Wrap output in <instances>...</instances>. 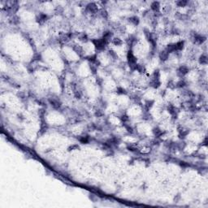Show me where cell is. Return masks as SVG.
Masks as SVG:
<instances>
[{
	"label": "cell",
	"mask_w": 208,
	"mask_h": 208,
	"mask_svg": "<svg viewBox=\"0 0 208 208\" xmlns=\"http://www.w3.org/2000/svg\"><path fill=\"white\" fill-rule=\"evenodd\" d=\"M93 45H94L95 47L97 48L98 50H104L108 42H107L106 40H104L103 38H101V39L93 40Z\"/></svg>",
	"instance_id": "6da1fadb"
},
{
	"label": "cell",
	"mask_w": 208,
	"mask_h": 208,
	"mask_svg": "<svg viewBox=\"0 0 208 208\" xmlns=\"http://www.w3.org/2000/svg\"><path fill=\"white\" fill-rule=\"evenodd\" d=\"M127 59H128V63L129 64V66L131 67L132 68L134 69L135 68L136 65H137V59L136 57L134 56V55L133 54L131 50H129L128 52V55H127Z\"/></svg>",
	"instance_id": "7a4b0ae2"
},
{
	"label": "cell",
	"mask_w": 208,
	"mask_h": 208,
	"mask_svg": "<svg viewBox=\"0 0 208 208\" xmlns=\"http://www.w3.org/2000/svg\"><path fill=\"white\" fill-rule=\"evenodd\" d=\"M86 11L89 13H92V14H94V13H97L98 9V7L96 5L95 3H89L88 5L86 6Z\"/></svg>",
	"instance_id": "3957f363"
},
{
	"label": "cell",
	"mask_w": 208,
	"mask_h": 208,
	"mask_svg": "<svg viewBox=\"0 0 208 208\" xmlns=\"http://www.w3.org/2000/svg\"><path fill=\"white\" fill-rule=\"evenodd\" d=\"M194 42L197 44H202L206 41V37L200 34H194Z\"/></svg>",
	"instance_id": "277c9868"
},
{
	"label": "cell",
	"mask_w": 208,
	"mask_h": 208,
	"mask_svg": "<svg viewBox=\"0 0 208 208\" xmlns=\"http://www.w3.org/2000/svg\"><path fill=\"white\" fill-rule=\"evenodd\" d=\"M189 69L187 66H185V65L180 66L178 69V74L180 75V77H183V76L186 75L187 73L189 72Z\"/></svg>",
	"instance_id": "5b68a950"
},
{
	"label": "cell",
	"mask_w": 208,
	"mask_h": 208,
	"mask_svg": "<svg viewBox=\"0 0 208 208\" xmlns=\"http://www.w3.org/2000/svg\"><path fill=\"white\" fill-rule=\"evenodd\" d=\"M160 84H161V82L159 79H155V78H152L151 80V81H150V86L155 89L158 88V87L160 86Z\"/></svg>",
	"instance_id": "8992f818"
},
{
	"label": "cell",
	"mask_w": 208,
	"mask_h": 208,
	"mask_svg": "<svg viewBox=\"0 0 208 208\" xmlns=\"http://www.w3.org/2000/svg\"><path fill=\"white\" fill-rule=\"evenodd\" d=\"M50 103L51 104V106L55 109H59V107H61V102H60L58 99H56V98L50 99Z\"/></svg>",
	"instance_id": "52a82bcc"
},
{
	"label": "cell",
	"mask_w": 208,
	"mask_h": 208,
	"mask_svg": "<svg viewBox=\"0 0 208 208\" xmlns=\"http://www.w3.org/2000/svg\"><path fill=\"white\" fill-rule=\"evenodd\" d=\"M169 57V54L167 52L166 50H164V51H161L160 54H159V59L163 61H166V60L168 59Z\"/></svg>",
	"instance_id": "ba28073f"
},
{
	"label": "cell",
	"mask_w": 208,
	"mask_h": 208,
	"mask_svg": "<svg viewBox=\"0 0 208 208\" xmlns=\"http://www.w3.org/2000/svg\"><path fill=\"white\" fill-rule=\"evenodd\" d=\"M151 9L154 11L155 12H158L160 9V5L158 2H154L151 4Z\"/></svg>",
	"instance_id": "9c48e42d"
},
{
	"label": "cell",
	"mask_w": 208,
	"mask_h": 208,
	"mask_svg": "<svg viewBox=\"0 0 208 208\" xmlns=\"http://www.w3.org/2000/svg\"><path fill=\"white\" fill-rule=\"evenodd\" d=\"M47 19H48V15L46 14H40L38 15V17H37V21H38L39 23H44V22H46L47 21Z\"/></svg>",
	"instance_id": "30bf717a"
},
{
	"label": "cell",
	"mask_w": 208,
	"mask_h": 208,
	"mask_svg": "<svg viewBox=\"0 0 208 208\" xmlns=\"http://www.w3.org/2000/svg\"><path fill=\"white\" fill-rule=\"evenodd\" d=\"M153 133H154V135H155L156 137H161V136L163 135V134H164L163 131L161 130L159 128H158V127H156V128H154V129H153Z\"/></svg>",
	"instance_id": "8fae6325"
},
{
	"label": "cell",
	"mask_w": 208,
	"mask_h": 208,
	"mask_svg": "<svg viewBox=\"0 0 208 208\" xmlns=\"http://www.w3.org/2000/svg\"><path fill=\"white\" fill-rule=\"evenodd\" d=\"M189 133V131L186 129L181 128L180 129H179V135H180V137H185L188 135V133Z\"/></svg>",
	"instance_id": "7c38bea8"
},
{
	"label": "cell",
	"mask_w": 208,
	"mask_h": 208,
	"mask_svg": "<svg viewBox=\"0 0 208 208\" xmlns=\"http://www.w3.org/2000/svg\"><path fill=\"white\" fill-rule=\"evenodd\" d=\"M111 37H112V33H111L110 31H107L103 33V36H102V38L104 40H106L107 42H109V41L111 40Z\"/></svg>",
	"instance_id": "4fadbf2b"
},
{
	"label": "cell",
	"mask_w": 208,
	"mask_h": 208,
	"mask_svg": "<svg viewBox=\"0 0 208 208\" xmlns=\"http://www.w3.org/2000/svg\"><path fill=\"white\" fill-rule=\"evenodd\" d=\"M129 21L130 23L134 24V25H137V24H139V22H140L139 18H138L137 16H132V17L129 18Z\"/></svg>",
	"instance_id": "5bb4252c"
},
{
	"label": "cell",
	"mask_w": 208,
	"mask_h": 208,
	"mask_svg": "<svg viewBox=\"0 0 208 208\" xmlns=\"http://www.w3.org/2000/svg\"><path fill=\"white\" fill-rule=\"evenodd\" d=\"M184 45H185V42L183 41H180V42H176V43H175V46H176V51H180L183 50V48H184Z\"/></svg>",
	"instance_id": "9a60e30c"
},
{
	"label": "cell",
	"mask_w": 208,
	"mask_h": 208,
	"mask_svg": "<svg viewBox=\"0 0 208 208\" xmlns=\"http://www.w3.org/2000/svg\"><path fill=\"white\" fill-rule=\"evenodd\" d=\"M153 105H154V101H152V100H148V101H146V103H145V108H146V111H148L150 109L153 107Z\"/></svg>",
	"instance_id": "2e32d148"
},
{
	"label": "cell",
	"mask_w": 208,
	"mask_h": 208,
	"mask_svg": "<svg viewBox=\"0 0 208 208\" xmlns=\"http://www.w3.org/2000/svg\"><path fill=\"white\" fill-rule=\"evenodd\" d=\"M199 63L201 64H207V55H202L199 58Z\"/></svg>",
	"instance_id": "e0dca14e"
},
{
	"label": "cell",
	"mask_w": 208,
	"mask_h": 208,
	"mask_svg": "<svg viewBox=\"0 0 208 208\" xmlns=\"http://www.w3.org/2000/svg\"><path fill=\"white\" fill-rule=\"evenodd\" d=\"M79 141L81 143H84V144H86L89 142V136H82L79 138Z\"/></svg>",
	"instance_id": "ac0fdd59"
},
{
	"label": "cell",
	"mask_w": 208,
	"mask_h": 208,
	"mask_svg": "<svg viewBox=\"0 0 208 208\" xmlns=\"http://www.w3.org/2000/svg\"><path fill=\"white\" fill-rule=\"evenodd\" d=\"M112 43L115 45V46H121L123 44V41L121 39L118 38V37H115L112 40Z\"/></svg>",
	"instance_id": "d6986e66"
},
{
	"label": "cell",
	"mask_w": 208,
	"mask_h": 208,
	"mask_svg": "<svg viewBox=\"0 0 208 208\" xmlns=\"http://www.w3.org/2000/svg\"><path fill=\"white\" fill-rule=\"evenodd\" d=\"M189 4V2L185 1V0H180V1L176 2V5L178 7H185Z\"/></svg>",
	"instance_id": "ffe728a7"
},
{
	"label": "cell",
	"mask_w": 208,
	"mask_h": 208,
	"mask_svg": "<svg viewBox=\"0 0 208 208\" xmlns=\"http://www.w3.org/2000/svg\"><path fill=\"white\" fill-rule=\"evenodd\" d=\"M120 120H121L124 124H126V123L129 122V117L126 115V114H123V115H121V117H120Z\"/></svg>",
	"instance_id": "44dd1931"
},
{
	"label": "cell",
	"mask_w": 208,
	"mask_h": 208,
	"mask_svg": "<svg viewBox=\"0 0 208 208\" xmlns=\"http://www.w3.org/2000/svg\"><path fill=\"white\" fill-rule=\"evenodd\" d=\"M73 49H74V50L77 54H79L80 55H81L82 54H83V49L80 47V46H75L74 47H73Z\"/></svg>",
	"instance_id": "7402d4cb"
},
{
	"label": "cell",
	"mask_w": 208,
	"mask_h": 208,
	"mask_svg": "<svg viewBox=\"0 0 208 208\" xmlns=\"http://www.w3.org/2000/svg\"><path fill=\"white\" fill-rule=\"evenodd\" d=\"M176 86L179 87V88H184V87L186 86V82L185 80H180V81L176 83Z\"/></svg>",
	"instance_id": "603a6c76"
},
{
	"label": "cell",
	"mask_w": 208,
	"mask_h": 208,
	"mask_svg": "<svg viewBox=\"0 0 208 208\" xmlns=\"http://www.w3.org/2000/svg\"><path fill=\"white\" fill-rule=\"evenodd\" d=\"M116 93H118V94H125L126 93V90L122 88V87H118L117 89H116Z\"/></svg>",
	"instance_id": "cb8c5ba5"
},
{
	"label": "cell",
	"mask_w": 208,
	"mask_h": 208,
	"mask_svg": "<svg viewBox=\"0 0 208 208\" xmlns=\"http://www.w3.org/2000/svg\"><path fill=\"white\" fill-rule=\"evenodd\" d=\"M108 54H109V55H110L111 58H113L114 59H115L116 58H117V54H116L114 50H109Z\"/></svg>",
	"instance_id": "d4e9b609"
},
{
	"label": "cell",
	"mask_w": 208,
	"mask_h": 208,
	"mask_svg": "<svg viewBox=\"0 0 208 208\" xmlns=\"http://www.w3.org/2000/svg\"><path fill=\"white\" fill-rule=\"evenodd\" d=\"M128 149L130 151H137V147L136 146H133V145H130V146H128Z\"/></svg>",
	"instance_id": "484cf974"
},
{
	"label": "cell",
	"mask_w": 208,
	"mask_h": 208,
	"mask_svg": "<svg viewBox=\"0 0 208 208\" xmlns=\"http://www.w3.org/2000/svg\"><path fill=\"white\" fill-rule=\"evenodd\" d=\"M80 40H81L82 42H87V41H88V37H87V35H86V34H83L81 37H80Z\"/></svg>",
	"instance_id": "4316f807"
},
{
	"label": "cell",
	"mask_w": 208,
	"mask_h": 208,
	"mask_svg": "<svg viewBox=\"0 0 208 208\" xmlns=\"http://www.w3.org/2000/svg\"><path fill=\"white\" fill-rule=\"evenodd\" d=\"M77 149H79L78 145H72V146L69 147V151H71V150H77Z\"/></svg>",
	"instance_id": "83f0119b"
},
{
	"label": "cell",
	"mask_w": 208,
	"mask_h": 208,
	"mask_svg": "<svg viewBox=\"0 0 208 208\" xmlns=\"http://www.w3.org/2000/svg\"><path fill=\"white\" fill-rule=\"evenodd\" d=\"M101 15H102V16L103 17V18H107V12H106V11H102V12H101Z\"/></svg>",
	"instance_id": "f1b7e54d"
},
{
	"label": "cell",
	"mask_w": 208,
	"mask_h": 208,
	"mask_svg": "<svg viewBox=\"0 0 208 208\" xmlns=\"http://www.w3.org/2000/svg\"><path fill=\"white\" fill-rule=\"evenodd\" d=\"M102 115H103V112H102V111L98 110L97 112H96V115H98V116H102Z\"/></svg>",
	"instance_id": "f546056e"
}]
</instances>
